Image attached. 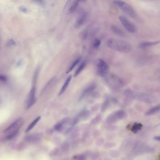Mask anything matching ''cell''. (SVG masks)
Listing matches in <instances>:
<instances>
[{
    "mask_svg": "<svg viewBox=\"0 0 160 160\" xmlns=\"http://www.w3.org/2000/svg\"><path fill=\"white\" fill-rule=\"evenodd\" d=\"M155 139H156V140H157L158 141H159L160 140V137H156L155 138Z\"/></svg>",
    "mask_w": 160,
    "mask_h": 160,
    "instance_id": "obj_27",
    "label": "cell"
},
{
    "mask_svg": "<svg viewBox=\"0 0 160 160\" xmlns=\"http://www.w3.org/2000/svg\"><path fill=\"white\" fill-rule=\"evenodd\" d=\"M35 94H36V88L34 86L32 87V88L31 89L29 94L28 99L26 102V105H25V107L26 109L30 108L35 103L36 101Z\"/></svg>",
    "mask_w": 160,
    "mask_h": 160,
    "instance_id": "obj_8",
    "label": "cell"
},
{
    "mask_svg": "<svg viewBox=\"0 0 160 160\" xmlns=\"http://www.w3.org/2000/svg\"><path fill=\"white\" fill-rule=\"evenodd\" d=\"M113 2L116 5L129 16L133 17L136 16V12L133 7L127 3L122 0H114Z\"/></svg>",
    "mask_w": 160,
    "mask_h": 160,
    "instance_id": "obj_4",
    "label": "cell"
},
{
    "mask_svg": "<svg viewBox=\"0 0 160 160\" xmlns=\"http://www.w3.org/2000/svg\"><path fill=\"white\" fill-rule=\"evenodd\" d=\"M101 40L99 39H95L94 40L93 42V47L95 49H99L100 44H101Z\"/></svg>",
    "mask_w": 160,
    "mask_h": 160,
    "instance_id": "obj_22",
    "label": "cell"
},
{
    "mask_svg": "<svg viewBox=\"0 0 160 160\" xmlns=\"http://www.w3.org/2000/svg\"><path fill=\"white\" fill-rule=\"evenodd\" d=\"M79 1L77 0H69L66 4L67 12L69 14H71L74 12L77 9L79 4Z\"/></svg>",
    "mask_w": 160,
    "mask_h": 160,
    "instance_id": "obj_9",
    "label": "cell"
},
{
    "mask_svg": "<svg viewBox=\"0 0 160 160\" xmlns=\"http://www.w3.org/2000/svg\"><path fill=\"white\" fill-rule=\"evenodd\" d=\"M20 10L21 11H22L23 12L25 13H27L28 11L27 9L23 6L20 7Z\"/></svg>",
    "mask_w": 160,
    "mask_h": 160,
    "instance_id": "obj_25",
    "label": "cell"
},
{
    "mask_svg": "<svg viewBox=\"0 0 160 160\" xmlns=\"http://www.w3.org/2000/svg\"><path fill=\"white\" fill-rule=\"evenodd\" d=\"M96 88V85L95 84H91L87 86L83 90L80 96V99H82L89 94H91Z\"/></svg>",
    "mask_w": 160,
    "mask_h": 160,
    "instance_id": "obj_11",
    "label": "cell"
},
{
    "mask_svg": "<svg viewBox=\"0 0 160 160\" xmlns=\"http://www.w3.org/2000/svg\"><path fill=\"white\" fill-rule=\"evenodd\" d=\"M24 123V119L23 118H20L13 123L9 127L7 128L4 131V133L9 135L13 133L18 132V130L22 126Z\"/></svg>",
    "mask_w": 160,
    "mask_h": 160,
    "instance_id": "obj_6",
    "label": "cell"
},
{
    "mask_svg": "<svg viewBox=\"0 0 160 160\" xmlns=\"http://www.w3.org/2000/svg\"><path fill=\"white\" fill-rule=\"evenodd\" d=\"M123 94L126 97L148 103H155L157 101V99L155 96L151 94L136 92L129 89L125 90Z\"/></svg>",
    "mask_w": 160,
    "mask_h": 160,
    "instance_id": "obj_1",
    "label": "cell"
},
{
    "mask_svg": "<svg viewBox=\"0 0 160 160\" xmlns=\"http://www.w3.org/2000/svg\"><path fill=\"white\" fill-rule=\"evenodd\" d=\"M9 43H10V44L11 45H13V46H15L16 44L15 41L13 39H11L10 40Z\"/></svg>",
    "mask_w": 160,
    "mask_h": 160,
    "instance_id": "obj_26",
    "label": "cell"
},
{
    "mask_svg": "<svg viewBox=\"0 0 160 160\" xmlns=\"http://www.w3.org/2000/svg\"><path fill=\"white\" fill-rule=\"evenodd\" d=\"M107 46L111 49L122 53H128L132 49L131 45L129 43L120 39H109Z\"/></svg>",
    "mask_w": 160,
    "mask_h": 160,
    "instance_id": "obj_3",
    "label": "cell"
},
{
    "mask_svg": "<svg viewBox=\"0 0 160 160\" xmlns=\"http://www.w3.org/2000/svg\"><path fill=\"white\" fill-rule=\"evenodd\" d=\"M101 78L103 83L108 87L114 90L121 88L124 85V83L122 78L109 72L101 77Z\"/></svg>",
    "mask_w": 160,
    "mask_h": 160,
    "instance_id": "obj_2",
    "label": "cell"
},
{
    "mask_svg": "<svg viewBox=\"0 0 160 160\" xmlns=\"http://www.w3.org/2000/svg\"><path fill=\"white\" fill-rule=\"evenodd\" d=\"M111 29L112 30V31L115 33L118 36H123L125 34L124 32L122 30L121 28L118 27L116 26H112Z\"/></svg>",
    "mask_w": 160,
    "mask_h": 160,
    "instance_id": "obj_15",
    "label": "cell"
},
{
    "mask_svg": "<svg viewBox=\"0 0 160 160\" xmlns=\"http://www.w3.org/2000/svg\"><path fill=\"white\" fill-rule=\"evenodd\" d=\"M116 117L117 119L123 118L125 116V113L123 111H119L115 113Z\"/></svg>",
    "mask_w": 160,
    "mask_h": 160,
    "instance_id": "obj_21",
    "label": "cell"
},
{
    "mask_svg": "<svg viewBox=\"0 0 160 160\" xmlns=\"http://www.w3.org/2000/svg\"><path fill=\"white\" fill-rule=\"evenodd\" d=\"M159 110H160V106L159 105L155 106L154 108L151 109L150 110H149V111H148V112L146 113V115H153V114H155V113L158 112V111H159Z\"/></svg>",
    "mask_w": 160,
    "mask_h": 160,
    "instance_id": "obj_20",
    "label": "cell"
},
{
    "mask_svg": "<svg viewBox=\"0 0 160 160\" xmlns=\"http://www.w3.org/2000/svg\"><path fill=\"white\" fill-rule=\"evenodd\" d=\"M40 118H41L40 116H39V117H37L35 120H34L28 126V127H27V128L26 129V130L25 131V133H28L29 131H30L33 127L36 125V124L39 121V120L40 119Z\"/></svg>",
    "mask_w": 160,
    "mask_h": 160,
    "instance_id": "obj_17",
    "label": "cell"
},
{
    "mask_svg": "<svg viewBox=\"0 0 160 160\" xmlns=\"http://www.w3.org/2000/svg\"><path fill=\"white\" fill-rule=\"evenodd\" d=\"M119 19L123 25L129 33H135L137 31V28L136 26L132 23L126 17L120 16L119 17Z\"/></svg>",
    "mask_w": 160,
    "mask_h": 160,
    "instance_id": "obj_7",
    "label": "cell"
},
{
    "mask_svg": "<svg viewBox=\"0 0 160 160\" xmlns=\"http://www.w3.org/2000/svg\"><path fill=\"white\" fill-rule=\"evenodd\" d=\"M88 14L86 12H83L77 17V19L75 23V26L76 27H79L83 25L87 19Z\"/></svg>",
    "mask_w": 160,
    "mask_h": 160,
    "instance_id": "obj_10",
    "label": "cell"
},
{
    "mask_svg": "<svg viewBox=\"0 0 160 160\" xmlns=\"http://www.w3.org/2000/svg\"><path fill=\"white\" fill-rule=\"evenodd\" d=\"M72 76H70L69 77H68L67 79L66 80L65 82L64 83L63 86H62V88L60 90V92L59 93V95H61L62 94H63L67 90V88L68 87V86L71 82V81L72 80Z\"/></svg>",
    "mask_w": 160,
    "mask_h": 160,
    "instance_id": "obj_14",
    "label": "cell"
},
{
    "mask_svg": "<svg viewBox=\"0 0 160 160\" xmlns=\"http://www.w3.org/2000/svg\"><path fill=\"white\" fill-rule=\"evenodd\" d=\"M81 60V58L80 57H78L76 60H75V61L72 63L71 66L69 68V69L68 70V71L67 72V73H68L72 72V71L74 69V68H75V67L76 66L77 64L79 63Z\"/></svg>",
    "mask_w": 160,
    "mask_h": 160,
    "instance_id": "obj_16",
    "label": "cell"
},
{
    "mask_svg": "<svg viewBox=\"0 0 160 160\" xmlns=\"http://www.w3.org/2000/svg\"><path fill=\"white\" fill-rule=\"evenodd\" d=\"M141 127H142V125L140 123H135L134 125H133L132 128L133 132L134 133H137L138 131L140 130Z\"/></svg>",
    "mask_w": 160,
    "mask_h": 160,
    "instance_id": "obj_23",
    "label": "cell"
},
{
    "mask_svg": "<svg viewBox=\"0 0 160 160\" xmlns=\"http://www.w3.org/2000/svg\"><path fill=\"white\" fill-rule=\"evenodd\" d=\"M66 121L67 119H65L63 120V121L57 123L54 127L55 130L57 131H62V129H63V125H64V123H65V122H66Z\"/></svg>",
    "mask_w": 160,
    "mask_h": 160,
    "instance_id": "obj_19",
    "label": "cell"
},
{
    "mask_svg": "<svg viewBox=\"0 0 160 160\" xmlns=\"http://www.w3.org/2000/svg\"><path fill=\"white\" fill-rule=\"evenodd\" d=\"M41 138V136L39 134H33L26 137L25 138V140L30 143H34L38 141Z\"/></svg>",
    "mask_w": 160,
    "mask_h": 160,
    "instance_id": "obj_12",
    "label": "cell"
},
{
    "mask_svg": "<svg viewBox=\"0 0 160 160\" xmlns=\"http://www.w3.org/2000/svg\"><path fill=\"white\" fill-rule=\"evenodd\" d=\"M86 63L85 62H82L77 68V70L76 71L75 73L74 74V77H76L81 72H82L84 68L86 67Z\"/></svg>",
    "mask_w": 160,
    "mask_h": 160,
    "instance_id": "obj_18",
    "label": "cell"
},
{
    "mask_svg": "<svg viewBox=\"0 0 160 160\" xmlns=\"http://www.w3.org/2000/svg\"><path fill=\"white\" fill-rule=\"evenodd\" d=\"M7 80V78L5 76L0 74V81L6 82Z\"/></svg>",
    "mask_w": 160,
    "mask_h": 160,
    "instance_id": "obj_24",
    "label": "cell"
},
{
    "mask_svg": "<svg viewBox=\"0 0 160 160\" xmlns=\"http://www.w3.org/2000/svg\"><path fill=\"white\" fill-rule=\"evenodd\" d=\"M96 65L97 72L101 77L109 72V65L102 59L99 58L96 60Z\"/></svg>",
    "mask_w": 160,
    "mask_h": 160,
    "instance_id": "obj_5",
    "label": "cell"
},
{
    "mask_svg": "<svg viewBox=\"0 0 160 160\" xmlns=\"http://www.w3.org/2000/svg\"><path fill=\"white\" fill-rule=\"evenodd\" d=\"M160 43L159 41H152V42H143L141 43H140L138 45V47L141 49L143 48H147L150 47L154 46L155 45L159 44Z\"/></svg>",
    "mask_w": 160,
    "mask_h": 160,
    "instance_id": "obj_13",
    "label": "cell"
}]
</instances>
